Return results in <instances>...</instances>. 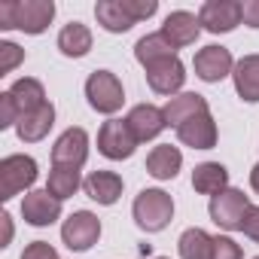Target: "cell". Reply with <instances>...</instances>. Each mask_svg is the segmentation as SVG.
I'll use <instances>...</instances> for the list:
<instances>
[{
	"label": "cell",
	"mask_w": 259,
	"mask_h": 259,
	"mask_svg": "<svg viewBox=\"0 0 259 259\" xmlns=\"http://www.w3.org/2000/svg\"><path fill=\"white\" fill-rule=\"evenodd\" d=\"M55 19L52 0H7L0 4V28H19L25 34H43Z\"/></svg>",
	"instance_id": "cell-1"
},
{
	"label": "cell",
	"mask_w": 259,
	"mask_h": 259,
	"mask_svg": "<svg viewBox=\"0 0 259 259\" xmlns=\"http://www.w3.org/2000/svg\"><path fill=\"white\" fill-rule=\"evenodd\" d=\"M174 217V201L162 189H144L135 198V220L144 232H162Z\"/></svg>",
	"instance_id": "cell-2"
},
{
	"label": "cell",
	"mask_w": 259,
	"mask_h": 259,
	"mask_svg": "<svg viewBox=\"0 0 259 259\" xmlns=\"http://www.w3.org/2000/svg\"><path fill=\"white\" fill-rule=\"evenodd\" d=\"M85 98H89V104H92L98 113L113 116V113L122 107L125 92H122V82H119L116 73H110V70H95V73L85 79Z\"/></svg>",
	"instance_id": "cell-3"
},
{
	"label": "cell",
	"mask_w": 259,
	"mask_h": 259,
	"mask_svg": "<svg viewBox=\"0 0 259 259\" xmlns=\"http://www.w3.org/2000/svg\"><path fill=\"white\" fill-rule=\"evenodd\" d=\"M34 180H37V162L31 156H7L0 162V198L4 201L31 189Z\"/></svg>",
	"instance_id": "cell-4"
},
{
	"label": "cell",
	"mask_w": 259,
	"mask_h": 259,
	"mask_svg": "<svg viewBox=\"0 0 259 259\" xmlns=\"http://www.w3.org/2000/svg\"><path fill=\"white\" fill-rule=\"evenodd\" d=\"M247 210H250V201H247V195L241 189H223L220 195L210 198V220L226 232L241 229Z\"/></svg>",
	"instance_id": "cell-5"
},
{
	"label": "cell",
	"mask_w": 259,
	"mask_h": 259,
	"mask_svg": "<svg viewBox=\"0 0 259 259\" xmlns=\"http://www.w3.org/2000/svg\"><path fill=\"white\" fill-rule=\"evenodd\" d=\"M138 147V138L132 135V128H128L125 119H110L101 125V132H98V150L113 159V162H122L135 153Z\"/></svg>",
	"instance_id": "cell-6"
},
{
	"label": "cell",
	"mask_w": 259,
	"mask_h": 259,
	"mask_svg": "<svg viewBox=\"0 0 259 259\" xmlns=\"http://www.w3.org/2000/svg\"><path fill=\"white\" fill-rule=\"evenodd\" d=\"M61 238L70 250H89L98 238H101V220L92 210H76L64 220L61 226Z\"/></svg>",
	"instance_id": "cell-7"
},
{
	"label": "cell",
	"mask_w": 259,
	"mask_h": 259,
	"mask_svg": "<svg viewBox=\"0 0 259 259\" xmlns=\"http://www.w3.org/2000/svg\"><path fill=\"white\" fill-rule=\"evenodd\" d=\"M198 22L210 34H229L241 25V4L238 0H207L198 13Z\"/></svg>",
	"instance_id": "cell-8"
},
{
	"label": "cell",
	"mask_w": 259,
	"mask_h": 259,
	"mask_svg": "<svg viewBox=\"0 0 259 259\" xmlns=\"http://www.w3.org/2000/svg\"><path fill=\"white\" fill-rule=\"evenodd\" d=\"M89 156V135L82 128H67L52 147V165L58 168H79Z\"/></svg>",
	"instance_id": "cell-9"
},
{
	"label": "cell",
	"mask_w": 259,
	"mask_h": 259,
	"mask_svg": "<svg viewBox=\"0 0 259 259\" xmlns=\"http://www.w3.org/2000/svg\"><path fill=\"white\" fill-rule=\"evenodd\" d=\"M147 82H150V89L159 92V95H174V92H180L183 82H186V67L180 64L177 55L162 58V61H156V64L147 67Z\"/></svg>",
	"instance_id": "cell-10"
},
{
	"label": "cell",
	"mask_w": 259,
	"mask_h": 259,
	"mask_svg": "<svg viewBox=\"0 0 259 259\" xmlns=\"http://www.w3.org/2000/svg\"><path fill=\"white\" fill-rule=\"evenodd\" d=\"M195 76L204 79V82H220L223 76L232 73V52L226 46H204L195 52Z\"/></svg>",
	"instance_id": "cell-11"
},
{
	"label": "cell",
	"mask_w": 259,
	"mask_h": 259,
	"mask_svg": "<svg viewBox=\"0 0 259 259\" xmlns=\"http://www.w3.org/2000/svg\"><path fill=\"white\" fill-rule=\"evenodd\" d=\"M125 122H128V128H132V135L138 138V144H147V141L159 138L162 128L168 125V122H165V110H159V107H153V104H138V107H132V113L125 116Z\"/></svg>",
	"instance_id": "cell-12"
},
{
	"label": "cell",
	"mask_w": 259,
	"mask_h": 259,
	"mask_svg": "<svg viewBox=\"0 0 259 259\" xmlns=\"http://www.w3.org/2000/svg\"><path fill=\"white\" fill-rule=\"evenodd\" d=\"M22 217L31 226H52L61 217V201L55 195H49V189L28 192L25 201H22Z\"/></svg>",
	"instance_id": "cell-13"
},
{
	"label": "cell",
	"mask_w": 259,
	"mask_h": 259,
	"mask_svg": "<svg viewBox=\"0 0 259 259\" xmlns=\"http://www.w3.org/2000/svg\"><path fill=\"white\" fill-rule=\"evenodd\" d=\"M177 138H180V144H186L192 150H210V147H217V122L210 113H201L177 128Z\"/></svg>",
	"instance_id": "cell-14"
},
{
	"label": "cell",
	"mask_w": 259,
	"mask_h": 259,
	"mask_svg": "<svg viewBox=\"0 0 259 259\" xmlns=\"http://www.w3.org/2000/svg\"><path fill=\"white\" fill-rule=\"evenodd\" d=\"M201 34V22L192 16V13H171L162 25V37L174 46V49H183V46H192Z\"/></svg>",
	"instance_id": "cell-15"
},
{
	"label": "cell",
	"mask_w": 259,
	"mask_h": 259,
	"mask_svg": "<svg viewBox=\"0 0 259 259\" xmlns=\"http://www.w3.org/2000/svg\"><path fill=\"white\" fill-rule=\"evenodd\" d=\"M7 98L13 101V110H16V116L22 119V116H28V113H34V110H40L43 104H46V92H43V85L37 82V79H16L13 82V89L7 92Z\"/></svg>",
	"instance_id": "cell-16"
},
{
	"label": "cell",
	"mask_w": 259,
	"mask_h": 259,
	"mask_svg": "<svg viewBox=\"0 0 259 259\" xmlns=\"http://www.w3.org/2000/svg\"><path fill=\"white\" fill-rule=\"evenodd\" d=\"M201 113H210V110H207V101H204L201 95H195V92L174 95V98L165 104V122L174 125V128H180L183 122H189V119H195V116H201Z\"/></svg>",
	"instance_id": "cell-17"
},
{
	"label": "cell",
	"mask_w": 259,
	"mask_h": 259,
	"mask_svg": "<svg viewBox=\"0 0 259 259\" xmlns=\"http://www.w3.org/2000/svg\"><path fill=\"white\" fill-rule=\"evenodd\" d=\"M52 125H55V107L46 101L40 110H34V113H28V116L19 119L16 132H19V138H22L25 144H37V141H43V138L49 135Z\"/></svg>",
	"instance_id": "cell-18"
},
{
	"label": "cell",
	"mask_w": 259,
	"mask_h": 259,
	"mask_svg": "<svg viewBox=\"0 0 259 259\" xmlns=\"http://www.w3.org/2000/svg\"><path fill=\"white\" fill-rule=\"evenodd\" d=\"M82 189L92 201L98 204H113L119 195H122V177L113 174V171H95L82 180Z\"/></svg>",
	"instance_id": "cell-19"
},
{
	"label": "cell",
	"mask_w": 259,
	"mask_h": 259,
	"mask_svg": "<svg viewBox=\"0 0 259 259\" xmlns=\"http://www.w3.org/2000/svg\"><path fill=\"white\" fill-rule=\"evenodd\" d=\"M235 92L241 95V101L256 104L259 101V55H244L235 64Z\"/></svg>",
	"instance_id": "cell-20"
},
{
	"label": "cell",
	"mask_w": 259,
	"mask_h": 259,
	"mask_svg": "<svg viewBox=\"0 0 259 259\" xmlns=\"http://www.w3.org/2000/svg\"><path fill=\"white\" fill-rule=\"evenodd\" d=\"M180 165H183V156H180V150L171 147V144H162V147H156V150L147 156V171H150L156 180H174L177 171H180Z\"/></svg>",
	"instance_id": "cell-21"
},
{
	"label": "cell",
	"mask_w": 259,
	"mask_h": 259,
	"mask_svg": "<svg viewBox=\"0 0 259 259\" xmlns=\"http://www.w3.org/2000/svg\"><path fill=\"white\" fill-rule=\"evenodd\" d=\"M229 183V171L220 165V162H201L195 171H192V186H195V192H201V195H220L223 189H229L226 186Z\"/></svg>",
	"instance_id": "cell-22"
},
{
	"label": "cell",
	"mask_w": 259,
	"mask_h": 259,
	"mask_svg": "<svg viewBox=\"0 0 259 259\" xmlns=\"http://www.w3.org/2000/svg\"><path fill=\"white\" fill-rule=\"evenodd\" d=\"M58 49L67 55V58H82L89 49H92V31L79 22H70L61 28L58 34Z\"/></svg>",
	"instance_id": "cell-23"
},
{
	"label": "cell",
	"mask_w": 259,
	"mask_h": 259,
	"mask_svg": "<svg viewBox=\"0 0 259 259\" xmlns=\"http://www.w3.org/2000/svg\"><path fill=\"white\" fill-rule=\"evenodd\" d=\"M171 55H177V49L162 37V31L141 37L138 46H135V58H138L144 67H150V64H156V61H162V58H171Z\"/></svg>",
	"instance_id": "cell-24"
},
{
	"label": "cell",
	"mask_w": 259,
	"mask_h": 259,
	"mask_svg": "<svg viewBox=\"0 0 259 259\" xmlns=\"http://www.w3.org/2000/svg\"><path fill=\"white\" fill-rule=\"evenodd\" d=\"M177 247L183 259H213V238L204 229H186Z\"/></svg>",
	"instance_id": "cell-25"
},
{
	"label": "cell",
	"mask_w": 259,
	"mask_h": 259,
	"mask_svg": "<svg viewBox=\"0 0 259 259\" xmlns=\"http://www.w3.org/2000/svg\"><path fill=\"white\" fill-rule=\"evenodd\" d=\"M95 16H98V25H104L110 34H125L135 25L132 19H128V13L122 10L119 0H101V4L95 7Z\"/></svg>",
	"instance_id": "cell-26"
},
{
	"label": "cell",
	"mask_w": 259,
	"mask_h": 259,
	"mask_svg": "<svg viewBox=\"0 0 259 259\" xmlns=\"http://www.w3.org/2000/svg\"><path fill=\"white\" fill-rule=\"evenodd\" d=\"M46 189H49V195H55L58 201L70 198V195L79 189V168H58V165H52Z\"/></svg>",
	"instance_id": "cell-27"
},
{
	"label": "cell",
	"mask_w": 259,
	"mask_h": 259,
	"mask_svg": "<svg viewBox=\"0 0 259 259\" xmlns=\"http://www.w3.org/2000/svg\"><path fill=\"white\" fill-rule=\"evenodd\" d=\"M22 61H25V49H22V46H16V43H10V40L0 43V76L13 73Z\"/></svg>",
	"instance_id": "cell-28"
},
{
	"label": "cell",
	"mask_w": 259,
	"mask_h": 259,
	"mask_svg": "<svg viewBox=\"0 0 259 259\" xmlns=\"http://www.w3.org/2000/svg\"><path fill=\"white\" fill-rule=\"evenodd\" d=\"M119 4H122V10L128 13V19H132V22H144V19H150L159 10L156 0H119Z\"/></svg>",
	"instance_id": "cell-29"
},
{
	"label": "cell",
	"mask_w": 259,
	"mask_h": 259,
	"mask_svg": "<svg viewBox=\"0 0 259 259\" xmlns=\"http://www.w3.org/2000/svg\"><path fill=\"white\" fill-rule=\"evenodd\" d=\"M213 259H241V247L232 238H213Z\"/></svg>",
	"instance_id": "cell-30"
},
{
	"label": "cell",
	"mask_w": 259,
	"mask_h": 259,
	"mask_svg": "<svg viewBox=\"0 0 259 259\" xmlns=\"http://www.w3.org/2000/svg\"><path fill=\"white\" fill-rule=\"evenodd\" d=\"M22 259H58V253H55V247L49 241H34V244L25 247Z\"/></svg>",
	"instance_id": "cell-31"
},
{
	"label": "cell",
	"mask_w": 259,
	"mask_h": 259,
	"mask_svg": "<svg viewBox=\"0 0 259 259\" xmlns=\"http://www.w3.org/2000/svg\"><path fill=\"white\" fill-rule=\"evenodd\" d=\"M10 125H19V116L13 110V101L4 92V95H0V128H10Z\"/></svg>",
	"instance_id": "cell-32"
},
{
	"label": "cell",
	"mask_w": 259,
	"mask_h": 259,
	"mask_svg": "<svg viewBox=\"0 0 259 259\" xmlns=\"http://www.w3.org/2000/svg\"><path fill=\"white\" fill-rule=\"evenodd\" d=\"M241 232H244L247 238L259 241V207H253V204H250V210H247V217H244V226H241Z\"/></svg>",
	"instance_id": "cell-33"
},
{
	"label": "cell",
	"mask_w": 259,
	"mask_h": 259,
	"mask_svg": "<svg viewBox=\"0 0 259 259\" xmlns=\"http://www.w3.org/2000/svg\"><path fill=\"white\" fill-rule=\"evenodd\" d=\"M241 19L247 28H259V0H247L241 4Z\"/></svg>",
	"instance_id": "cell-34"
},
{
	"label": "cell",
	"mask_w": 259,
	"mask_h": 259,
	"mask_svg": "<svg viewBox=\"0 0 259 259\" xmlns=\"http://www.w3.org/2000/svg\"><path fill=\"white\" fill-rule=\"evenodd\" d=\"M0 223H4V238H0V247H7V244H10V238H13V220H10V213L0 217Z\"/></svg>",
	"instance_id": "cell-35"
},
{
	"label": "cell",
	"mask_w": 259,
	"mask_h": 259,
	"mask_svg": "<svg viewBox=\"0 0 259 259\" xmlns=\"http://www.w3.org/2000/svg\"><path fill=\"white\" fill-rule=\"evenodd\" d=\"M250 186H253V189L259 192V165H256V168L250 171Z\"/></svg>",
	"instance_id": "cell-36"
},
{
	"label": "cell",
	"mask_w": 259,
	"mask_h": 259,
	"mask_svg": "<svg viewBox=\"0 0 259 259\" xmlns=\"http://www.w3.org/2000/svg\"><path fill=\"white\" fill-rule=\"evenodd\" d=\"M156 259H165V256H156Z\"/></svg>",
	"instance_id": "cell-37"
},
{
	"label": "cell",
	"mask_w": 259,
	"mask_h": 259,
	"mask_svg": "<svg viewBox=\"0 0 259 259\" xmlns=\"http://www.w3.org/2000/svg\"><path fill=\"white\" fill-rule=\"evenodd\" d=\"M256 259H259V256H256Z\"/></svg>",
	"instance_id": "cell-38"
}]
</instances>
